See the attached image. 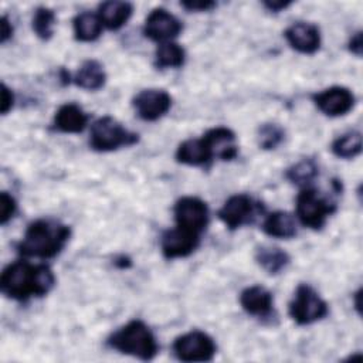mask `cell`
Returning <instances> with one entry per match:
<instances>
[{
  "label": "cell",
  "instance_id": "15",
  "mask_svg": "<svg viewBox=\"0 0 363 363\" xmlns=\"http://www.w3.org/2000/svg\"><path fill=\"white\" fill-rule=\"evenodd\" d=\"M203 140L206 142L213 157H218L221 160H231L237 156L235 135L228 128H213L203 135Z\"/></svg>",
  "mask_w": 363,
  "mask_h": 363
},
{
  "label": "cell",
  "instance_id": "23",
  "mask_svg": "<svg viewBox=\"0 0 363 363\" xmlns=\"http://www.w3.org/2000/svg\"><path fill=\"white\" fill-rule=\"evenodd\" d=\"M102 21L98 14L91 11L79 13L74 18V34L79 41H94L102 33Z\"/></svg>",
  "mask_w": 363,
  "mask_h": 363
},
{
  "label": "cell",
  "instance_id": "31",
  "mask_svg": "<svg viewBox=\"0 0 363 363\" xmlns=\"http://www.w3.org/2000/svg\"><path fill=\"white\" fill-rule=\"evenodd\" d=\"M13 102H14L13 92L7 88L6 84H3L1 85V113L3 115H6L11 109Z\"/></svg>",
  "mask_w": 363,
  "mask_h": 363
},
{
  "label": "cell",
  "instance_id": "16",
  "mask_svg": "<svg viewBox=\"0 0 363 363\" xmlns=\"http://www.w3.org/2000/svg\"><path fill=\"white\" fill-rule=\"evenodd\" d=\"M240 303L247 313L258 318H265L272 311L274 299L272 294L267 288L261 285H252L241 292Z\"/></svg>",
  "mask_w": 363,
  "mask_h": 363
},
{
  "label": "cell",
  "instance_id": "9",
  "mask_svg": "<svg viewBox=\"0 0 363 363\" xmlns=\"http://www.w3.org/2000/svg\"><path fill=\"white\" fill-rule=\"evenodd\" d=\"M132 104L139 118L143 121H156L170 109L172 96L163 89L149 88L136 94Z\"/></svg>",
  "mask_w": 363,
  "mask_h": 363
},
{
  "label": "cell",
  "instance_id": "13",
  "mask_svg": "<svg viewBox=\"0 0 363 363\" xmlns=\"http://www.w3.org/2000/svg\"><path fill=\"white\" fill-rule=\"evenodd\" d=\"M313 102L328 116L346 115L354 105V95L345 86H330L313 95Z\"/></svg>",
  "mask_w": 363,
  "mask_h": 363
},
{
  "label": "cell",
  "instance_id": "2",
  "mask_svg": "<svg viewBox=\"0 0 363 363\" xmlns=\"http://www.w3.org/2000/svg\"><path fill=\"white\" fill-rule=\"evenodd\" d=\"M71 230L68 225L50 218L31 223L18 244L20 254L35 258H52L67 244Z\"/></svg>",
  "mask_w": 363,
  "mask_h": 363
},
{
  "label": "cell",
  "instance_id": "11",
  "mask_svg": "<svg viewBox=\"0 0 363 363\" xmlns=\"http://www.w3.org/2000/svg\"><path fill=\"white\" fill-rule=\"evenodd\" d=\"M182 31V23L166 9H155L145 20L143 33L153 41L167 43Z\"/></svg>",
  "mask_w": 363,
  "mask_h": 363
},
{
  "label": "cell",
  "instance_id": "22",
  "mask_svg": "<svg viewBox=\"0 0 363 363\" xmlns=\"http://www.w3.org/2000/svg\"><path fill=\"white\" fill-rule=\"evenodd\" d=\"M255 261L265 272H268L269 275H275L286 268L291 258L288 252L279 247L261 245L255 251Z\"/></svg>",
  "mask_w": 363,
  "mask_h": 363
},
{
  "label": "cell",
  "instance_id": "26",
  "mask_svg": "<svg viewBox=\"0 0 363 363\" xmlns=\"http://www.w3.org/2000/svg\"><path fill=\"white\" fill-rule=\"evenodd\" d=\"M318 176V166L312 159H303L286 170V177L296 186H306Z\"/></svg>",
  "mask_w": 363,
  "mask_h": 363
},
{
  "label": "cell",
  "instance_id": "17",
  "mask_svg": "<svg viewBox=\"0 0 363 363\" xmlns=\"http://www.w3.org/2000/svg\"><path fill=\"white\" fill-rule=\"evenodd\" d=\"M88 123L86 113L75 104H65L55 112L54 125L64 133H79Z\"/></svg>",
  "mask_w": 363,
  "mask_h": 363
},
{
  "label": "cell",
  "instance_id": "19",
  "mask_svg": "<svg viewBox=\"0 0 363 363\" xmlns=\"http://www.w3.org/2000/svg\"><path fill=\"white\" fill-rule=\"evenodd\" d=\"M213 159L206 142L200 139H187L176 150V160L189 166H203Z\"/></svg>",
  "mask_w": 363,
  "mask_h": 363
},
{
  "label": "cell",
  "instance_id": "3",
  "mask_svg": "<svg viewBox=\"0 0 363 363\" xmlns=\"http://www.w3.org/2000/svg\"><path fill=\"white\" fill-rule=\"evenodd\" d=\"M108 343L112 349L135 356L140 360H150L157 353V342L152 330L142 320L133 319L113 332Z\"/></svg>",
  "mask_w": 363,
  "mask_h": 363
},
{
  "label": "cell",
  "instance_id": "25",
  "mask_svg": "<svg viewBox=\"0 0 363 363\" xmlns=\"http://www.w3.org/2000/svg\"><path fill=\"white\" fill-rule=\"evenodd\" d=\"M335 156L340 159H353L362 152V135L360 132H347L333 140L330 146Z\"/></svg>",
  "mask_w": 363,
  "mask_h": 363
},
{
  "label": "cell",
  "instance_id": "33",
  "mask_svg": "<svg viewBox=\"0 0 363 363\" xmlns=\"http://www.w3.org/2000/svg\"><path fill=\"white\" fill-rule=\"evenodd\" d=\"M349 50L357 57L362 55V33L357 31L349 41Z\"/></svg>",
  "mask_w": 363,
  "mask_h": 363
},
{
  "label": "cell",
  "instance_id": "14",
  "mask_svg": "<svg viewBox=\"0 0 363 363\" xmlns=\"http://www.w3.org/2000/svg\"><path fill=\"white\" fill-rule=\"evenodd\" d=\"M288 44L302 54H313L320 47L319 28L312 23L298 21L285 30Z\"/></svg>",
  "mask_w": 363,
  "mask_h": 363
},
{
  "label": "cell",
  "instance_id": "7",
  "mask_svg": "<svg viewBox=\"0 0 363 363\" xmlns=\"http://www.w3.org/2000/svg\"><path fill=\"white\" fill-rule=\"evenodd\" d=\"M214 340L201 330L187 332L173 342V352L182 362H208L216 354Z\"/></svg>",
  "mask_w": 363,
  "mask_h": 363
},
{
  "label": "cell",
  "instance_id": "21",
  "mask_svg": "<svg viewBox=\"0 0 363 363\" xmlns=\"http://www.w3.org/2000/svg\"><path fill=\"white\" fill-rule=\"evenodd\" d=\"M262 230L274 238H292L296 235L295 217L286 211H274L267 216Z\"/></svg>",
  "mask_w": 363,
  "mask_h": 363
},
{
  "label": "cell",
  "instance_id": "6",
  "mask_svg": "<svg viewBox=\"0 0 363 363\" xmlns=\"http://www.w3.org/2000/svg\"><path fill=\"white\" fill-rule=\"evenodd\" d=\"M333 211L335 204L329 203L315 189L306 187L296 197V216L305 227L320 230Z\"/></svg>",
  "mask_w": 363,
  "mask_h": 363
},
{
  "label": "cell",
  "instance_id": "27",
  "mask_svg": "<svg viewBox=\"0 0 363 363\" xmlns=\"http://www.w3.org/2000/svg\"><path fill=\"white\" fill-rule=\"evenodd\" d=\"M55 23V14L48 7H38L33 16V30L41 40H50L52 37V27Z\"/></svg>",
  "mask_w": 363,
  "mask_h": 363
},
{
  "label": "cell",
  "instance_id": "8",
  "mask_svg": "<svg viewBox=\"0 0 363 363\" xmlns=\"http://www.w3.org/2000/svg\"><path fill=\"white\" fill-rule=\"evenodd\" d=\"M174 218L179 227L200 234L208 224V207L201 199L186 196L174 204Z\"/></svg>",
  "mask_w": 363,
  "mask_h": 363
},
{
  "label": "cell",
  "instance_id": "24",
  "mask_svg": "<svg viewBox=\"0 0 363 363\" xmlns=\"http://www.w3.org/2000/svg\"><path fill=\"white\" fill-rule=\"evenodd\" d=\"M186 52L182 45L173 41L162 43L155 52V62L157 68H179L184 64Z\"/></svg>",
  "mask_w": 363,
  "mask_h": 363
},
{
  "label": "cell",
  "instance_id": "34",
  "mask_svg": "<svg viewBox=\"0 0 363 363\" xmlns=\"http://www.w3.org/2000/svg\"><path fill=\"white\" fill-rule=\"evenodd\" d=\"M289 4H291V1H282V0H267V1H264V6L268 10L274 11V13H278V11L286 9Z\"/></svg>",
  "mask_w": 363,
  "mask_h": 363
},
{
  "label": "cell",
  "instance_id": "20",
  "mask_svg": "<svg viewBox=\"0 0 363 363\" xmlns=\"http://www.w3.org/2000/svg\"><path fill=\"white\" fill-rule=\"evenodd\" d=\"M105 81L106 72L104 69V65L96 60H86L85 62H82V65L74 75V82L79 88L88 91H96L102 88Z\"/></svg>",
  "mask_w": 363,
  "mask_h": 363
},
{
  "label": "cell",
  "instance_id": "12",
  "mask_svg": "<svg viewBox=\"0 0 363 363\" xmlns=\"http://www.w3.org/2000/svg\"><path fill=\"white\" fill-rule=\"evenodd\" d=\"M199 234L183 227H174L163 233L160 248L166 258H180L190 255L199 245Z\"/></svg>",
  "mask_w": 363,
  "mask_h": 363
},
{
  "label": "cell",
  "instance_id": "10",
  "mask_svg": "<svg viewBox=\"0 0 363 363\" xmlns=\"http://www.w3.org/2000/svg\"><path fill=\"white\" fill-rule=\"evenodd\" d=\"M255 207L257 204L248 194H234L218 210V218L230 230H235L252 221L255 217Z\"/></svg>",
  "mask_w": 363,
  "mask_h": 363
},
{
  "label": "cell",
  "instance_id": "5",
  "mask_svg": "<svg viewBox=\"0 0 363 363\" xmlns=\"http://www.w3.org/2000/svg\"><path fill=\"white\" fill-rule=\"evenodd\" d=\"M289 315L298 325H311L328 315V303L312 286L301 284L289 303Z\"/></svg>",
  "mask_w": 363,
  "mask_h": 363
},
{
  "label": "cell",
  "instance_id": "4",
  "mask_svg": "<svg viewBox=\"0 0 363 363\" xmlns=\"http://www.w3.org/2000/svg\"><path fill=\"white\" fill-rule=\"evenodd\" d=\"M138 142V135L129 132L111 116L96 119L91 128L89 145L98 152H111L122 146H130Z\"/></svg>",
  "mask_w": 363,
  "mask_h": 363
},
{
  "label": "cell",
  "instance_id": "29",
  "mask_svg": "<svg viewBox=\"0 0 363 363\" xmlns=\"http://www.w3.org/2000/svg\"><path fill=\"white\" fill-rule=\"evenodd\" d=\"M17 204L16 200L7 193V191H1L0 193V224L4 225L16 213Z\"/></svg>",
  "mask_w": 363,
  "mask_h": 363
},
{
  "label": "cell",
  "instance_id": "32",
  "mask_svg": "<svg viewBox=\"0 0 363 363\" xmlns=\"http://www.w3.org/2000/svg\"><path fill=\"white\" fill-rule=\"evenodd\" d=\"M11 35H13L11 23L9 21V18L6 16H3L1 23H0V41L6 43Z\"/></svg>",
  "mask_w": 363,
  "mask_h": 363
},
{
  "label": "cell",
  "instance_id": "18",
  "mask_svg": "<svg viewBox=\"0 0 363 363\" xmlns=\"http://www.w3.org/2000/svg\"><path fill=\"white\" fill-rule=\"evenodd\" d=\"M133 7L128 1H118V0H109L99 4L98 16L102 21V24L109 30H118L132 16Z\"/></svg>",
  "mask_w": 363,
  "mask_h": 363
},
{
  "label": "cell",
  "instance_id": "28",
  "mask_svg": "<svg viewBox=\"0 0 363 363\" xmlns=\"http://www.w3.org/2000/svg\"><path fill=\"white\" fill-rule=\"evenodd\" d=\"M258 145L265 150L275 149L285 138L284 129L277 123H264L258 128Z\"/></svg>",
  "mask_w": 363,
  "mask_h": 363
},
{
  "label": "cell",
  "instance_id": "1",
  "mask_svg": "<svg viewBox=\"0 0 363 363\" xmlns=\"http://www.w3.org/2000/svg\"><path fill=\"white\" fill-rule=\"evenodd\" d=\"M55 284V277L47 265H31L27 261L9 264L0 277L1 292L16 301H26L30 296L47 295Z\"/></svg>",
  "mask_w": 363,
  "mask_h": 363
},
{
  "label": "cell",
  "instance_id": "30",
  "mask_svg": "<svg viewBox=\"0 0 363 363\" xmlns=\"http://www.w3.org/2000/svg\"><path fill=\"white\" fill-rule=\"evenodd\" d=\"M180 4L189 11H208L216 6V3L208 1V0H204V1H191V0H189V1H182Z\"/></svg>",
  "mask_w": 363,
  "mask_h": 363
}]
</instances>
